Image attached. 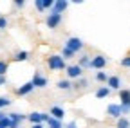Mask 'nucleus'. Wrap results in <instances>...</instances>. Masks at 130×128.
Returning a JSON list of instances; mask_svg holds the SVG:
<instances>
[{
	"instance_id": "20",
	"label": "nucleus",
	"mask_w": 130,
	"mask_h": 128,
	"mask_svg": "<svg viewBox=\"0 0 130 128\" xmlns=\"http://www.w3.org/2000/svg\"><path fill=\"white\" fill-rule=\"evenodd\" d=\"M56 87L60 90H72V83L69 81V79H60V81L56 83Z\"/></svg>"
},
{
	"instance_id": "31",
	"label": "nucleus",
	"mask_w": 130,
	"mask_h": 128,
	"mask_svg": "<svg viewBox=\"0 0 130 128\" xmlns=\"http://www.w3.org/2000/svg\"><path fill=\"white\" fill-rule=\"evenodd\" d=\"M14 6L16 7H24L25 6V0H14Z\"/></svg>"
},
{
	"instance_id": "18",
	"label": "nucleus",
	"mask_w": 130,
	"mask_h": 128,
	"mask_svg": "<svg viewBox=\"0 0 130 128\" xmlns=\"http://www.w3.org/2000/svg\"><path fill=\"white\" fill-rule=\"evenodd\" d=\"M47 124H49V128H65V124H63V121H58V119H53L51 116L47 117V121H45Z\"/></svg>"
},
{
	"instance_id": "17",
	"label": "nucleus",
	"mask_w": 130,
	"mask_h": 128,
	"mask_svg": "<svg viewBox=\"0 0 130 128\" xmlns=\"http://www.w3.org/2000/svg\"><path fill=\"white\" fill-rule=\"evenodd\" d=\"M110 88L108 87H100V88H98L96 90V98L98 99H105V98H108V96H110Z\"/></svg>"
},
{
	"instance_id": "2",
	"label": "nucleus",
	"mask_w": 130,
	"mask_h": 128,
	"mask_svg": "<svg viewBox=\"0 0 130 128\" xmlns=\"http://www.w3.org/2000/svg\"><path fill=\"white\" fill-rule=\"evenodd\" d=\"M119 106H121V116L125 117V114H130V90L128 88H121L119 90Z\"/></svg>"
},
{
	"instance_id": "4",
	"label": "nucleus",
	"mask_w": 130,
	"mask_h": 128,
	"mask_svg": "<svg viewBox=\"0 0 130 128\" xmlns=\"http://www.w3.org/2000/svg\"><path fill=\"white\" fill-rule=\"evenodd\" d=\"M107 63H108V60H107L103 54H96V56H92V58H90V69L103 70V69L107 67Z\"/></svg>"
},
{
	"instance_id": "22",
	"label": "nucleus",
	"mask_w": 130,
	"mask_h": 128,
	"mask_svg": "<svg viewBox=\"0 0 130 128\" xmlns=\"http://www.w3.org/2000/svg\"><path fill=\"white\" fill-rule=\"evenodd\" d=\"M116 128H130V121H128L126 117H119V119H118Z\"/></svg>"
},
{
	"instance_id": "28",
	"label": "nucleus",
	"mask_w": 130,
	"mask_h": 128,
	"mask_svg": "<svg viewBox=\"0 0 130 128\" xmlns=\"http://www.w3.org/2000/svg\"><path fill=\"white\" fill-rule=\"evenodd\" d=\"M53 6H54V0H43V11H45V9L51 11V9H53Z\"/></svg>"
},
{
	"instance_id": "26",
	"label": "nucleus",
	"mask_w": 130,
	"mask_h": 128,
	"mask_svg": "<svg viewBox=\"0 0 130 128\" xmlns=\"http://www.w3.org/2000/svg\"><path fill=\"white\" fill-rule=\"evenodd\" d=\"M0 128H11V119L6 116L2 121H0Z\"/></svg>"
},
{
	"instance_id": "8",
	"label": "nucleus",
	"mask_w": 130,
	"mask_h": 128,
	"mask_svg": "<svg viewBox=\"0 0 130 128\" xmlns=\"http://www.w3.org/2000/svg\"><path fill=\"white\" fill-rule=\"evenodd\" d=\"M107 116L112 117V119H119V117H123V116H121V106H119V103H112V105H108V106H107Z\"/></svg>"
},
{
	"instance_id": "33",
	"label": "nucleus",
	"mask_w": 130,
	"mask_h": 128,
	"mask_svg": "<svg viewBox=\"0 0 130 128\" xmlns=\"http://www.w3.org/2000/svg\"><path fill=\"white\" fill-rule=\"evenodd\" d=\"M65 128H78V123L76 121H71L69 124H65Z\"/></svg>"
},
{
	"instance_id": "27",
	"label": "nucleus",
	"mask_w": 130,
	"mask_h": 128,
	"mask_svg": "<svg viewBox=\"0 0 130 128\" xmlns=\"http://www.w3.org/2000/svg\"><path fill=\"white\" fill-rule=\"evenodd\" d=\"M7 25H9L7 18H6V16H0V31H4V29H7Z\"/></svg>"
},
{
	"instance_id": "10",
	"label": "nucleus",
	"mask_w": 130,
	"mask_h": 128,
	"mask_svg": "<svg viewBox=\"0 0 130 128\" xmlns=\"http://www.w3.org/2000/svg\"><path fill=\"white\" fill-rule=\"evenodd\" d=\"M107 87L110 90H121V78L119 76H108L107 78Z\"/></svg>"
},
{
	"instance_id": "15",
	"label": "nucleus",
	"mask_w": 130,
	"mask_h": 128,
	"mask_svg": "<svg viewBox=\"0 0 130 128\" xmlns=\"http://www.w3.org/2000/svg\"><path fill=\"white\" fill-rule=\"evenodd\" d=\"M7 117H9L13 123H16V124H20L22 121H25V119H27V116L18 114V112H9V114H7Z\"/></svg>"
},
{
	"instance_id": "32",
	"label": "nucleus",
	"mask_w": 130,
	"mask_h": 128,
	"mask_svg": "<svg viewBox=\"0 0 130 128\" xmlns=\"http://www.w3.org/2000/svg\"><path fill=\"white\" fill-rule=\"evenodd\" d=\"M4 85H7V78L6 76H0V87H4Z\"/></svg>"
},
{
	"instance_id": "25",
	"label": "nucleus",
	"mask_w": 130,
	"mask_h": 128,
	"mask_svg": "<svg viewBox=\"0 0 130 128\" xmlns=\"http://www.w3.org/2000/svg\"><path fill=\"white\" fill-rule=\"evenodd\" d=\"M60 56H61L63 60H71V58H74L76 54H74V52H71L69 49H65V47H63V51H61V54H60Z\"/></svg>"
},
{
	"instance_id": "34",
	"label": "nucleus",
	"mask_w": 130,
	"mask_h": 128,
	"mask_svg": "<svg viewBox=\"0 0 130 128\" xmlns=\"http://www.w3.org/2000/svg\"><path fill=\"white\" fill-rule=\"evenodd\" d=\"M6 116H7V114H6V112H4V110H0V121H2V119H4Z\"/></svg>"
},
{
	"instance_id": "12",
	"label": "nucleus",
	"mask_w": 130,
	"mask_h": 128,
	"mask_svg": "<svg viewBox=\"0 0 130 128\" xmlns=\"http://www.w3.org/2000/svg\"><path fill=\"white\" fill-rule=\"evenodd\" d=\"M49 116H51L53 119L63 121V117H65V110H63L61 106H53L51 110H49Z\"/></svg>"
},
{
	"instance_id": "6",
	"label": "nucleus",
	"mask_w": 130,
	"mask_h": 128,
	"mask_svg": "<svg viewBox=\"0 0 130 128\" xmlns=\"http://www.w3.org/2000/svg\"><path fill=\"white\" fill-rule=\"evenodd\" d=\"M61 20H63V16H61V14H56V13H49L47 14V20H45V24H47V27L49 29H56L60 24H61Z\"/></svg>"
},
{
	"instance_id": "7",
	"label": "nucleus",
	"mask_w": 130,
	"mask_h": 128,
	"mask_svg": "<svg viewBox=\"0 0 130 128\" xmlns=\"http://www.w3.org/2000/svg\"><path fill=\"white\" fill-rule=\"evenodd\" d=\"M31 83H32V87H35V88H45V87L49 85V79H47L45 76H42L40 72H35V74H32Z\"/></svg>"
},
{
	"instance_id": "14",
	"label": "nucleus",
	"mask_w": 130,
	"mask_h": 128,
	"mask_svg": "<svg viewBox=\"0 0 130 128\" xmlns=\"http://www.w3.org/2000/svg\"><path fill=\"white\" fill-rule=\"evenodd\" d=\"M79 69H90V54H81L79 61H78Z\"/></svg>"
},
{
	"instance_id": "3",
	"label": "nucleus",
	"mask_w": 130,
	"mask_h": 128,
	"mask_svg": "<svg viewBox=\"0 0 130 128\" xmlns=\"http://www.w3.org/2000/svg\"><path fill=\"white\" fill-rule=\"evenodd\" d=\"M65 49H69L71 52H79L81 49H83V42H81V38L78 36H71L67 42H65Z\"/></svg>"
},
{
	"instance_id": "9",
	"label": "nucleus",
	"mask_w": 130,
	"mask_h": 128,
	"mask_svg": "<svg viewBox=\"0 0 130 128\" xmlns=\"http://www.w3.org/2000/svg\"><path fill=\"white\" fill-rule=\"evenodd\" d=\"M65 72H67V76L71 79H78V78H81V74H83V69H79L78 65H67Z\"/></svg>"
},
{
	"instance_id": "1",
	"label": "nucleus",
	"mask_w": 130,
	"mask_h": 128,
	"mask_svg": "<svg viewBox=\"0 0 130 128\" xmlns=\"http://www.w3.org/2000/svg\"><path fill=\"white\" fill-rule=\"evenodd\" d=\"M47 67L54 72H58V70L67 69V63H65V60L60 54H51V56H47Z\"/></svg>"
},
{
	"instance_id": "23",
	"label": "nucleus",
	"mask_w": 130,
	"mask_h": 128,
	"mask_svg": "<svg viewBox=\"0 0 130 128\" xmlns=\"http://www.w3.org/2000/svg\"><path fill=\"white\" fill-rule=\"evenodd\" d=\"M11 103H13V101L7 98V96H0V110H4V108H6V106H9Z\"/></svg>"
},
{
	"instance_id": "11",
	"label": "nucleus",
	"mask_w": 130,
	"mask_h": 128,
	"mask_svg": "<svg viewBox=\"0 0 130 128\" xmlns=\"http://www.w3.org/2000/svg\"><path fill=\"white\" fill-rule=\"evenodd\" d=\"M32 90H35V87H32V83H31V81H27V83L20 85L18 88L14 90V92H16V96H27V94H31Z\"/></svg>"
},
{
	"instance_id": "30",
	"label": "nucleus",
	"mask_w": 130,
	"mask_h": 128,
	"mask_svg": "<svg viewBox=\"0 0 130 128\" xmlns=\"http://www.w3.org/2000/svg\"><path fill=\"white\" fill-rule=\"evenodd\" d=\"M35 7H36L40 13H43V0H35Z\"/></svg>"
},
{
	"instance_id": "29",
	"label": "nucleus",
	"mask_w": 130,
	"mask_h": 128,
	"mask_svg": "<svg viewBox=\"0 0 130 128\" xmlns=\"http://www.w3.org/2000/svg\"><path fill=\"white\" fill-rule=\"evenodd\" d=\"M121 67H126V69H130V54H128V56H125V58L121 60Z\"/></svg>"
},
{
	"instance_id": "13",
	"label": "nucleus",
	"mask_w": 130,
	"mask_h": 128,
	"mask_svg": "<svg viewBox=\"0 0 130 128\" xmlns=\"http://www.w3.org/2000/svg\"><path fill=\"white\" fill-rule=\"evenodd\" d=\"M67 7H69V2H67V0H56L51 11H53V13H56V14H61Z\"/></svg>"
},
{
	"instance_id": "35",
	"label": "nucleus",
	"mask_w": 130,
	"mask_h": 128,
	"mask_svg": "<svg viewBox=\"0 0 130 128\" xmlns=\"http://www.w3.org/2000/svg\"><path fill=\"white\" fill-rule=\"evenodd\" d=\"M31 128H43V124H32Z\"/></svg>"
},
{
	"instance_id": "24",
	"label": "nucleus",
	"mask_w": 130,
	"mask_h": 128,
	"mask_svg": "<svg viewBox=\"0 0 130 128\" xmlns=\"http://www.w3.org/2000/svg\"><path fill=\"white\" fill-rule=\"evenodd\" d=\"M7 70H9V63L4 61V60H0V76H6Z\"/></svg>"
},
{
	"instance_id": "5",
	"label": "nucleus",
	"mask_w": 130,
	"mask_h": 128,
	"mask_svg": "<svg viewBox=\"0 0 130 128\" xmlns=\"http://www.w3.org/2000/svg\"><path fill=\"white\" fill-rule=\"evenodd\" d=\"M49 114H43V112H31L27 114V119L31 121V124H43L47 121Z\"/></svg>"
},
{
	"instance_id": "21",
	"label": "nucleus",
	"mask_w": 130,
	"mask_h": 128,
	"mask_svg": "<svg viewBox=\"0 0 130 128\" xmlns=\"http://www.w3.org/2000/svg\"><path fill=\"white\" fill-rule=\"evenodd\" d=\"M107 78H108V76H107V72H103V70H98V72H96V81H98V83H107Z\"/></svg>"
},
{
	"instance_id": "19",
	"label": "nucleus",
	"mask_w": 130,
	"mask_h": 128,
	"mask_svg": "<svg viewBox=\"0 0 130 128\" xmlns=\"http://www.w3.org/2000/svg\"><path fill=\"white\" fill-rule=\"evenodd\" d=\"M13 60L14 61H27L29 60V52L27 51H18V52H14Z\"/></svg>"
},
{
	"instance_id": "16",
	"label": "nucleus",
	"mask_w": 130,
	"mask_h": 128,
	"mask_svg": "<svg viewBox=\"0 0 130 128\" xmlns=\"http://www.w3.org/2000/svg\"><path fill=\"white\" fill-rule=\"evenodd\" d=\"M89 87V79L87 78H78L76 83H72V88H78V90H83Z\"/></svg>"
}]
</instances>
